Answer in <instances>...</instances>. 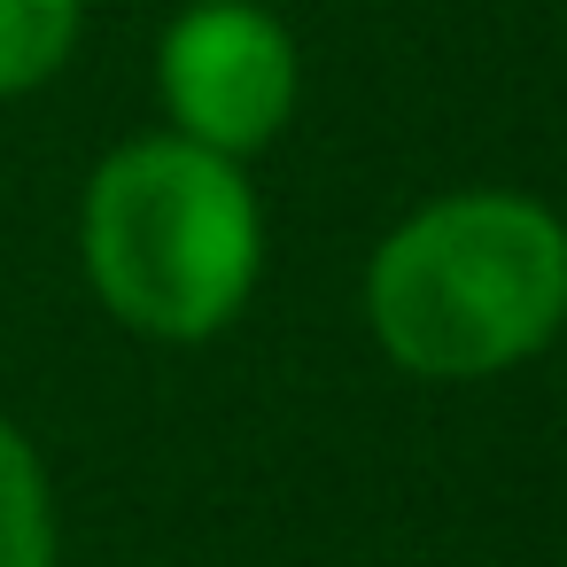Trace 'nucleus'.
<instances>
[{
	"label": "nucleus",
	"mask_w": 567,
	"mask_h": 567,
	"mask_svg": "<svg viewBox=\"0 0 567 567\" xmlns=\"http://www.w3.org/2000/svg\"><path fill=\"white\" fill-rule=\"evenodd\" d=\"M365 319L412 373L520 365L567 319V226L528 195H451L404 218L365 272Z\"/></svg>",
	"instance_id": "obj_1"
},
{
	"label": "nucleus",
	"mask_w": 567,
	"mask_h": 567,
	"mask_svg": "<svg viewBox=\"0 0 567 567\" xmlns=\"http://www.w3.org/2000/svg\"><path fill=\"white\" fill-rule=\"evenodd\" d=\"M257 195L234 156L195 141H133L86 187V272L102 303L156 334L203 342L257 288Z\"/></svg>",
	"instance_id": "obj_2"
},
{
	"label": "nucleus",
	"mask_w": 567,
	"mask_h": 567,
	"mask_svg": "<svg viewBox=\"0 0 567 567\" xmlns=\"http://www.w3.org/2000/svg\"><path fill=\"white\" fill-rule=\"evenodd\" d=\"M156 79H164V110L179 141L249 156L296 110V40L257 0H195L164 32Z\"/></svg>",
	"instance_id": "obj_3"
},
{
	"label": "nucleus",
	"mask_w": 567,
	"mask_h": 567,
	"mask_svg": "<svg viewBox=\"0 0 567 567\" xmlns=\"http://www.w3.org/2000/svg\"><path fill=\"white\" fill-rule=\"evenodd\" d=\"M86 24V0H0V102L48 86Z\"/></svg>",
	"instance_id": "obj_4"
},
{
	"label": "nucleus",
	"mask_w": 567,
	"mask_h": 567,
	"mask_svg": "<svg viewBox=\"0 0 567 567\" xmlns=\"http://www.w3.org/2000/svg\"><path fill=\"white\" fill-rule=\"evenodd\" d=\"M0 567H55L48 489H40V466L9 420H0Z\"/></svg>",
	"instance_id": "obj_5"
}]
</instances>
